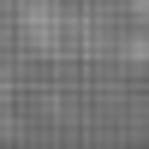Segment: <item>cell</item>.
<instances>
[{"label": "cell", "instance_id": "1", "mask_svg": "<svg viewBox=\"0 0 149 149\" xmlns=\"http://www.w3.org/2000/svg\"><path fill=\"white\" fill-rule=\"evenodd\" d=\"M131 12H137V18H143V24H149V0H131Z\"/></svg>", "mask_w": 149, "mask_h": 149}]
</instances>
